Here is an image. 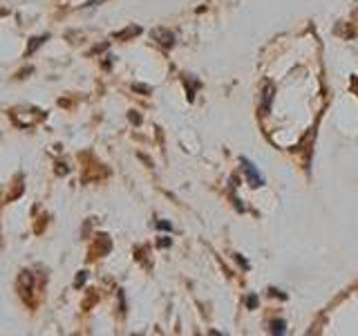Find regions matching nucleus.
<instances>
[{"instance_id":"obj_8","label":"nucleus","mask_w":358,"mask_h":336,"mask_svg":"<svg viewBox=\"0 0 358 336\" xmlns=\"http://www.w3.org/2000/svg\"><path fill=\"white\" fill-rule=\"evenodd\" d=\"M83 283H85V272H81V276L76 278V287H81Z\"/></svg>"},{"instance_id":"obj_9","label":"nucleus","mask_w":358,"mask_h":336,"mask_svg":"<svg viewBox=\"0 0 358 336\" xmlns=\"http://www.w3.org/2000/svg\"><path fill=\"white\" fill-rule=\"evenodd\" d=\"M159 246H171V240H168V238H162V240H159Z\"/></svg>"},{"instance_id":"obj_4","label":"nucleus","mask_w":358,"mask_h":336,"mask_svg":"<svg viewBox=\"0 0 358 336\" xmlns=\"http://www.w3.org/2000/svg\"><path fill=\"white\" fill-rule=\"evenodd\" d=\"M285 328H287V323H285L282 318L271 321V332H273V334H285V332H287Z\"/></svg>"},{"instance_id":"obj_6","label":"nucleus","mask_w":358,"mask_h":336,"mask_svg":"<svg viewBox=\"0 0 358 336\" xmlns=\"http://www.w3.org/2000/svg\"><path fill=\"white\" fill-rule=\"evenodd\" d=\"M157 227H159V229H164V231H173V227H171V222H157Z\"/></svg>"},{"instance_id":"obj_5","label":"nucleus","mask_w":358,"mask_h":336,"mask_svg":"<svg viewBox=\"0 0 358 336\" xmlns=\"http://www.w3.org/2000/svg\"><path fill=\"white\" fill-rule=\"evenodd\" d=\"M48 38V36H41V38H31V45H29V50H27V54H31L34 52V48H38V45Z\"/></svg>"},{"instance_id":"obj_2","label":"nucleus","mask_w":358,"mask_h":336,"mask_svg":"<svg viewBox=\"0 0 358 336\" xmlns=\"http://www.w3.org/2000/svg\"><path fill=\"white\" fill-rule=\"evenodd\" d=\"M273 94H275V88H273V83H264V90H262V112H264V115L268 112V106H271V99H273Z\"/></svg>"},{"instance_id":"obj_10","label":"nucleus","mask_w":358,"mask_h":336,"mask_svg":"<svg viewBox=\"0 0 358 336\" xmlns=\"http://www.w3.org/2000/svg\"><path fill=\"white\" fill-rule=\"evenodd\" d=\"M101 3V0H90V3H87V7H96Z\"/></svg>"},{"instance_id":"obj_3","label":"nucleus","mask_w":358,"mask_h":336,"mask_svg":"<svg viewBox=\"0 0 358 336\" xmlns=\"http://www.w3.org/2000/svg\"><path fill=\"white\" fill-rule=\"evenodd\" d=\"M157 38H162L159 43H164L166 48H173V34L171 31H155Z\"/></svg>"},{"instance_id":"obj_1","label":"nucleus","mask_w":358,"mask_h":336,"mask_svg":"<svg viewBox=\"0 0 358 336\" xmlns=\"http://www.w3.org/2000/svg\"><path fill=\"white\" fill-rule=\"evenodd\" d=\"M240 164H242V171L246 173V177H249L251 186H264V177L255 168V164H251L249 160H246V157H240Z\"/></svg>"},{"instance_id":"obj_7","label":"nucleus","mask_w":358,"mask_h":336,"mask_svg":"<svg viewBox=\"0 0 358 336\" xmlns=\"http://www.w3.org/2000/svg\"><path fill=\"white\" fill-rule=\"evenodd\" d=\"M246 305H249V307H251V309H253V307H255V305H257V298H255V296H253V294H251V296H249V298H246Z\"/></svg>"}]
</instances>
